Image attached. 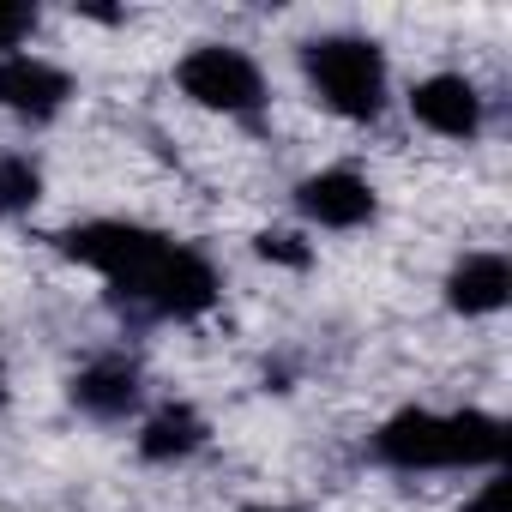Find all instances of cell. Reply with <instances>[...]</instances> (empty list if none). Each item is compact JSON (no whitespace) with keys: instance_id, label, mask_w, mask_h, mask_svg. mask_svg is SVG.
Masks as SVG:
<instances>
[{"instance_id":"3","label":"cell","mask_w":512,"mask_h":512,"mask_svg":"<svg viewBox=\"0 0 512 512\" xmlns=\"http://www.w3.org/2000/svg\"><path fill=\"white\" fill-rule=\"evenodd\" d=\"M314 97L344 121H374L386 109V55L368 37H314L302 49Z\"/></svg>"},{"instance_id":"4","label":"cell","mask_w":512,"mask_h":512,"mask_svg":"<svg viewBox=\"0 0 512 512\" xmlns=\"http://www.w3.org/2000/svg\"><path fill=\"white\" fill-rule=\"evenodd\" d=\"M181 91L199 103V109H223V115H253L266 103V79L241 49L229 43H199L181 67H175Z\"/></svg>"},{"instance_id":"1","label":"cell","mask_w":512,"mask_h":512,"mask_svg":"<svg viewBox=\"0 0 512 512\" xmlns=\"http://www.w3.org/2000/svg\"><path fill=\"white\" fill-rule=\"evenodd\" d=\"M61 253L79 266H91L97 278H109L133 308L163 314V320H193L217 302V272L199 247H181L145 223H121V217H97L61 235Z\"/></svg>"},{"instance_id":"5","label":"cell","mask_w":512,"mask_h":512,"mask_svg":"<svg viewBox=\"0 0 512 512\" xmlns=\"http://www.w3.org/2000/svg\"><path fill=\"white\" fill-rule=\"evenodd\" d=\"M296 205H302V217H314L320 229H362V223L380 211L374 187H368L356 169H320V175H308V181L296 187Z\"/></svg>"},{"instance_id":"11","label":"cell","mask_w":512,"mask_h":512,"mask_svg":"<svg viewBox=\"0 0 512 512\" xmlns=\"http://www.w3.org/2000/svg\"><path fill=\"white\" fill-rule=\"evenodd\" d=\"M43 199V169L31 157H0V217H19Z\"/></svg>"},{"instance_id":"2","label":"cell","mask_w":512,"mask_h":512,"mask_svg":"<svg viewBox=\"0 0 512 512\" xmlns=\"http://www.w3.org/2000/svg\"><path fill=\"white\" fill-rule=\"evenodd\" d=\"M380 464L392 470H470L506 458V422L482 410H398L374 434Z\"/></svg>"},{"instance_id":"8","label":"cell","mask_w":512,"mask_h":512,"mask_svg":"<svg viewBox=\"0 0 512 512\" xmlns=\"http://www.w3.org/2000/svg\"><path fill=\"white\" fill-rule=\"evenodd\" d=\"M73 404H79L85 416H97V422L127 416V410L139 404V368L121 362V356H103V362L79 368V380H73Z\"/></svg>"},{"instance_id":"9","label":"cell","mask_w":512,"mask_h":512,"mask_svg":"<svg viewBox=\"0 0 512 512\" xmlns=\"http://www.w3.org/2000/svg\"><path fill=\"white\" fill-rule=\"evenodd\" d=\"M506 296H512V272H506L500 253H470V260H458L452 278H446V302L458 314H500Z\"/></svg>"},{"instance_id":"14","label":"cell","mask_w":512,"mask_h":512,"mask_svg":"<svg viewBox=\"0 0 512 512\" xmlns=\"http://www.w3.org/2000/svg\"><path fill=\"white\" fill-rule=\"evenodd\" d=\"M464 512H506V476H494V482H482V494L464 506Z\"/></svg>"},{"instance_id":"12","label":"cell","mask_w":512,"mask_h":512,"mask_svg":"<svg viewBox=\"0 0 512 512\" xmlns=\"http://www.w3.org/2000/svg\"><path fill=\"white\" fill-rule=\"evenodd\" d=\"M37 31V7H0V55H7L19 37Z\"/></svg>"},{"instance_id":"7","label":"cell","mask_w":512,"mask_h":512,"mask_svg":"<svg viewBox=\"0 0 512 512\" xmlns=\"http://www.w3.org/2000/svg\"><path fill=\"white\" fill-rule=\"evenodd\" d=\"M73 97V79L49 61H31V55H0V103L31 115V121H49L61 103Z\"/></svg>"},{"instance_id":"15","label":"cell","mask_w":512,"mask_h":512,"mask_svg":"<svg viewBox=\"0 0 512 512\" xmlns=\"http://www.w3.org/2000/svg\"><path fill=\"white\" fill-rule=\"evenodd\" d=\"M247 512H284V506H247Z\"/></svg>"},{"instance_id":"16","label":"cell","mask_w":512,"mask_h":512,"mask_svg":"<svg viewBox=\"0 0 512 512\" xmlns=\"http://www.w3.org/2000/svg\"><path fill=\"white\" fill-rule=\"evenodd\" d=\"M0 404H7V380H0Z\"/></svg>"},{"instance_id":"6","label":"cell","mask_w":512,"mask_h":512,"mask_svg":"<svg viewBox=\"0 0 512 512\" xmlns=\"http://www.w3.org/2000/svg\"><path fill=\"white\" fill-rule=\"evenodd\" d=\"M410 115L446 139H470L482 127V91L464 79V73H434L410 91Z\"/></svg>"},{"instance_id":"10","label":"cell","mask_w":512,"mask_h":512,"mask_svg":"<svg viewBox=\"0 0 512 512\" xmlns=\"http://www.w3.org/2000/svg\"><path fill=\"white\" fill-rule=\"evenodd\" d=\"M199 446H205V422H199V410H187V404L157 410V416L145 422V434H139V452H145L151 464L187 458V452H199Z\"/></svg>"},{"instance_id":"13","label":"cell","mask_w":512,"mask_h":512,"mask_svg":"<svg viewBox=\"0 0 512 512\" xmlns=\"http://www.w3.org/2000/svg\"><path fill=\"white\" fill-rule=\"evenodd\" d=\"M260 253L266 260H284V266H308V247L296 235H260Z\"/></svg>"}]
</instances>
